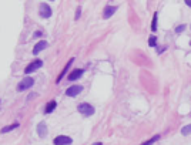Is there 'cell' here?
I'll use <instances>...</instances> for the list:
<instances>
[{"label": "cell", "mask_w": 191, "mask_h": 145, "mask_svg": "<svg viewBox=\"0 0 191 145\" xmlns=\"http://www.w3.org/2000/svg\"><path fill=\"white\" fill-rule=\"evenodd\" d=\"M77 111L80 112L81 115H84V117H91L96 110H94V107L91 104H88V102H80V104L77 105Z\"/></svg>", "instance_id": "obj_1"}, {"label": "cell", "mask_w": 191, "mask_h": 145, "mask_svg": "<svg viewBox=\"0 0 191 145\" xmlns=\"http://www.w3.org/2000/svg\"><path fill=\"white\" fill-rule=\"evenodd\" d=\"M43 66V61L39 58V60H34L31 61L30 64H27V67L24 68V74H31V73H34V71H39V68Z\"/></svg>", "instance_id": "obj_2"}, {"label": "cell", "mask_w": 191, "mask_h": 145, "mask_svg": "<svg viewBox=\"0 0 191 145\" xmlns=\"http://www.w3.org/2000/svg\"><path fill=\"white\" fill-rule=\"evenodd\" d=\"M33 84H34V80L31 77H26V78H23V80L17 84V91H26L27 88H30V87H33Z\"/></svg>", "instance_id": "obj_3"}, {"label": "cell", "mask_w": 191, "mask_h": 145, "mask_svg": "<svg viewBox=\"0 0 191 145\" xmlns=\"http://www.w3.org/2000/svg\"><path fill=\"white\" fill-rule=\"evenodd\" d=\"M73 142V139L67 135H57L56 138L53 139V144L54 145H70Z\"/></svg>", "instance_id": "obj_4"}, {"label": "cell", "mask_w": 191, "mask_h": 145, "mask_svg": "<svg viewBox=\"0 0 191 145\" xmlns=\"http://www.w3.org/2000/svg\"><path fill=\"white\" fill-rule=\"evenodd\" d=\"M39 14H40L43 19H49L51 16V7L47 3H41L39 6Z\"/></svg>", "instance_id": "obj_5"}, {"label": "cell", "mask_w": 191, "mask_h": 145, "mask_svg": "<svg viewBox=\"0 0 191 145\" xmlns=\"http://www.w3.org/2000/svg\"><path fill=\"white\" fill-rule=\"evenodd\" d=\"M81 91H83V87H81V85H71V87H69L67 90H66V95H67V97H77Z\"/></svg>", "instance_id": "obj_6"}, {"label": "cell", "mask_w": 191, "mask_h": 145, "mask_svg": "<svg viewBox=\"0 0 191 145\" xmlns=\"http://www.w3.org/2000/svg\"><path fill=\"white\" fill-rule=\"evenodd\" d=\"M49 47V43H47L46 40H40L39 43L34 46V48H33V54L34 56H37V54L40 53V51H43V50H46V48Z\"/></svg>", "instance_id": "obj_7"}, {"label": "cell", "mask_w": 191, "mask_h": 145, "mask_svg": "<svg viewBox=\"0 0 191 145\" xmlns=\"http://www.w3.org/2000/svg\"><path fill=\"white\" fill-rule=\"evenodd\" d=\"M73 61H74V58H70V60H69V63L66 66H64V68H63V71H61L60 74H59V77H57V80H56V84H59V83H60L61 80H63L64 78V75L67 74V71L70 70V66L73 64Z\"/></svg>", "instance_id": "obj_8"}, {"label": "cell", "mask_w": 191, "mask_h": 145, "mask_svg": "<svg viewBox=\"0 0 191 145\" xmlns=\"http://www.w3.org/2000/svg\"><path fill=\"white\" fill-rule=\"evenodd\" d=\"M83 73H84V70H81V68H76V70H73V71H70V74H69V81H76V80H79V78L83 75Z\"/></svg>", "instance_id": "obj_9"}, {"label": "cell", "mask_w": 191, "mask_h": 145, "mask_svg": "<svg viewBox=\"0 0 191 145\" xmlns=\"http://www.w3.org/2000/svg\"><path fill=\"white\" fill-rule=\"evenodd\" d=\"M37 134H39L40 138H44V137L47 135V125L44 121L39 122V125H37Z\"/></svg>", "instance_id": "obj_10"}, {"label": "cell", "mask_w": 191, "mask_h": 145, "mask_svg": "<svg viewBox=\"0 0 191 145\" xmlns=\"http://www.w3.org/2000/svg\"><path fill=\"white\" fill-rule=\"evenodd\" d=\"M116 10H117V6H106V9L103 11V17L104 19H110L116 13Z\"/></svg>", "instance_id": "obj_11"}, {"label": "cell", "mask_w": 191, "mask_h": 145, "mask_svg": "<svg viewBox=\"0 0 191 145\" xmlns=\"http://www.w3.org/2000/svg\"><path fill=\"white\" fill-rule=\"evenodd\" d=\"M20 127V122H13V124H10V125H7V127H3V128L0 129V132L2 134H7V132H10V131H13L14 128H19Z\"/></svg>", "instance_id": "obj_12"}, {"label": "cell", "mask_w": 191, "mask_h": 145, "mask_svg": "<svg viewBox=\"0 0 191 145\" xmlns=\"http://www.w3.org/2000/svg\"><path fill=\"white\" fill-rule=\"evenodd\" d=\"M57 107V102L54 101V100H51V101H49L46 104V110H44V114H50V112H53L54 110H56Z\"/></svg>", "instance_id": "obj_13"}, {"label": "cell", "mask_w": 191, "mask_h": 145, "mask_svg": "<svg viewBox=\"0 0 191 145\" xmlns=\"http://www.w3.org/2000/svg\"><path fill=\"white\" fill-rule=\"evenodd\" d=\"M157 139H160V135H155V137H153V138H150L148 141H146L144 144H141V145H151V144H154Z\"/></svg>", "instance_id": "obj_14"}, {"label": "cell", "mask_w": 191, "mask_h": 145, "mask_svg": "<svg viewBox=\"0 0 191 145\" xmlns=\"http://www.w3.org/2000/svg\"><path fill=\"white\" fill-rule=\"evenodd\" d=\"M157 19H158V16H157V13H155L154 17H153V24H151V30L153 31L157 30Z\"/></svg>", "instance_id": "obj_15"}, {"label": "cell", "mask_w": 191, "mask_h": 145, "mask_svg": "<svg viewBox=\"0 0 191 145\" xmlns=\"http://www.w3.org/2000/svg\"><path fill=\"white\" fill-rule=\"evenodd\" d=\"M190 132H191V124L190 125H185L184 128L181 129V134H183V135H188Z\"/></svg>", "instance_id": "obj_16"}, {"label": "cell", "mask_w": 191, "mask_h": 145, "mask_svg": "<svg viewBox=\"0 0 191 145\" xmlns=\"http://www.w3.org/2000/svg\"><path fill=\"white\" fill-rule=\"evenodd\" d=\"M155 44H157V39H155L154 36H151L150 40H148V46H151V47H154Z\"/></svg>", "instance_id": "obj_17"}, {"label": "cell", "mask_w": 191, "mask_h": 145, "mask_svg": "<svg viewBox=\"0 0 191 145\" xmlns=\"http://www.w3.org/2000/svg\"><path fill=\"white\" fill-rule=\"evenodd\" d=\"M80 14H81V7L79 6L77 10H76V20H79V19H80Z\"/></svg>", "instance_id": "obj_18"}, {"label": "cell", "mask_w": 191, "mask_h": 145, "mask_svg": "<svg viewBox=\"0 0 191 145\" xmlns=\"http://www.w3.org/2000/svg\"><path fill=\"white\" fill-rule=\"evenodd\" d=\"M184 29H185V26H184V24H183V26L177 27V29H175V31H177V33H181V31H184Z\"/></svg>", "instance_id": "obj_19"}, {"label": "cell", "mask_w": 191, "mask_h": 145, "mask_svg": "<svg viewBox=\"0 0 191 145\" xmlns=\"http://www.w3.org/2000/svg\"><path fill=\"white\" fill-rule=\"evenodd\" d=\"M41 34H43V33H41V31H36V33L33 34V37H34V39H37V37H39V36H41Z\"/></svg>", "instance_id": "obj_20"}, {"label": "cell", "mask_w": 191, "mask_h": 145, "mask_svg": "<svg viewBox=\"0 0 191 145\" xmlns=\"http://www.w3.org/2000/svg\"><path fill=\"white\" fill-rule=\"evenodd\" d=\"M185 4H187V6H190V7H191V0H185Z\"/></svg>", "instance_id": "obj_21"}, {"label": "cell", "mask_w": 191, "mask_h": 145, "mask_svg": "<svg viewBox=\"0 0 191 145\" xmlns=\"http://www.w3.org/2000/svg\"><path fill=\"white\" fill-rule=\"evenodd\" d=\"M93 145H103V144H101V142H94Z\"/></svg>", "instance_id": "obj_22"}, {"label": "cell", "mask_w": 191, "mask_h": 145, "mask_svg": "<svg viewBox=\"0 0 191 145\" xmlns=\"http://www.w3.org/2000/svg\"><path fill=\"white\" fill-rule=\"evenodd\" d=\"M0 102H2V101H0Z\"/></svg>", "instance_id": "obj_23"}]
</instances>
